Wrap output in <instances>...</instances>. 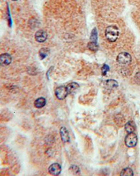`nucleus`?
I'll use <instances>...</instances> for the list:
<instances>
[{
    "label": "nucleus",
    "mask_w": 140,
    "mask_h": 176,
    "mask_svg": "<svg viewBox=\"0 0 140 176\" xmlns=\"http://www.w3.org/2000/svg\"><path fill=\"white\" fill-rule=\"evenodd\" d=\"M119 36V30L118 28L114 25L109 26L105 30V36L110 42H114L117 40Z\"/></svg>",
    "instance_id": "1"
},
{
    "label": "nucleus",
    "mask_w": 140,
    "mask_h": 176,
    "mask_svg": "<svg viewBox=\"0 0 140 176\" xmlns=\"http://www.w3.org/2000/svg\"><path fill=\"white\" fill-rule=\"evenodd\" d=\"M137 136L135 133H128L125 138V143L128 147H134L137 144Z\"/></svg>",
    "instance_id": "2"
},
{
    "label": "nucleus",
    "mask_w": 140,
    "mask_h": 176,
    "mask_svg": "<svg viewBox=\"0 0 140 176\" xmlns=\"http://www.w3.org/2000/svg\"><path fill=\"white\" fill-rule=\"evenodd\" d=\"M117 62L121 65H128L131 62L132 57L130 54L127 52L120 53L117 56Z\"/></svg>",
    "instance_id": "3"
},
{
    "label": "nucleus",
    "mask_w": 140,
    "mask_h": 176,
    "mask_svg": "<svg viewBox=\"0 0 140 176\" xmlns=\"http://www.w3.org/2000/svg\"><path fill=\"white\" fill-rule=\"evenodd\" d=\"M55 94L56 97H57V98L59 100L65 99V98L69 95L67 90V88H66V86H63L57 87L55 91Z\"/></svg>",
    "instance_id": "4"
},
{
    "label": "nucleus",
    "mask_w": 140,
    "mask_h": 176,
    "mask_svg": "<svg viewBox=\"0 0 140 176\" xmlns=\"http://www.w3.org/2000/svg\"><path fill=\"white\" fill-rule=\"evenodd\" d=\"M61 170H62L61 166L59 164H57V163H54V164H51L48 168V172L51 175H60Z\"/></svg>",
    "instance_id": "5"
},
{
    "label": "nucleus",
    "mask_w": 140,
    "mask_h": 176,
    "mask_svg": "<svg viewBox=\"0 0 140 176\" xmlns=\"http://www.w3.org/2000/svg\"><path fill=\"white\" fill-rule=\"evenodd\" d=\"M12 58L9 54H3L0 55V65L7 66L11 64Z\"/></svg>",
    "instance_id": "6"
},
{
    "label": "nucleus",
    "mask_w": 140,
    "mask_h": 176,
    "mask_svg": "<svg viewBox=\"0 0 140 176\" xmlns=\"http://www.w3.org/2000/svg\"><path fill=\"white\" fill-rule=\"evenodd\" d=\"M34 38H35L36 41H38V42H44L47 39V33L44 30H41L37 31V32L35 33Z\"/></svg>",
    "instance_id": "7"
},
{
    "label": "nucleus",
    "mask_w": 140,
    "mask_h": 176,
    "mask_svg": "<svg viewBox=\"0 0 140 176\" xmlns=\"http://www.w3.org/2000/svg\"><path fill=\"white\" fill-rule=\"evenodd\" d=\"M61 140L63 142H69L70 141V135L67 129L65 127H62L60 130Z\"/></svg>",
    "instance_id": "8"
},
{
    "label": "nucleus",
    "mask_w": 140,
    "mask_h": 176,
    "mask_svg": "<svg viewBox=\"0 0 140 176\" xmlns=\"http://www.w3.org/2000/svg\"><path fill=\"white\" fill-rule=\"evenodd\" d=\"M125 129H126V132L128 133H134L136 130V125L135 122H132V121H130V122H127L126 125H125Z\"/></svg>",
    "instance_id": "9"
},
{
    "label": "nucleus",
    "mask_w": 140,
    "mask_h": 176,
    "mask_svg": "<svg viewBox=\"0 0 140 176\" xmlns=\"http://www.w3.org/2000/svg\"><path fill=\"white\" fill-rule=\"evenodd\" d=\"M46 100L44 98L41 97L36 100L34 104V107H37L38 109H40L44 107L46 105Z\"/></svg>",
    "instance_id": "10"
},
{
    "label": "nucleus",
    "mask_w": 140,
    "mask_h": 176,
    "mask_svg": "<svg viewBox=\"0 0 140 176\" xmlns=\"http://www.w3.org/2000/svg\"><path fill=\"white\" fill-rule=\"evenodd\" d=\"M104 85L107 88V89H116V88L118 87V84L116 81L113 80V79H109V80H107V81H105Z\"/></svg>",
    "instance_id": "11"
},
{
    "label": "nucleus",
    "mask_w": 140,
    "mask_h": 176,
    "mask_svg": "<svg viewBox=\"0 0 140 176\" xmlns=\"http://www.w3.org/2000/svg\"><path fill=\"white\" fill-rule=\"evenodd\" d=\"M66 88H67V90L68 94H71L72 93H73L74 91L79 88V84H77V83L76 82H72L66 86Z\"/></svg>",
    "instance_id": "12"
},
{
    "label": "nucleus",
    "mask_w": 140,
    "mask_h": 176,
    "mask_svg": "<svg viewBox=\"0 0 140 176\" xmlns=\"http://www.w3.org/2000/svg\"><path fill=\"white\" fill-rule=\"evenodd\" d=\"M134 173L130 168H123L121 172V176H133Z\"/></svg>",
    "instance_id": "13"
},
{
    "label": "nucleus",
    "mask_w": 140,
    "mask_h": 176,
    "mask_svg": "<svg viewBox=\"0 0 140 176\" xmlns=\"http://www.w3.org/2000/svg\"><path fill=\"white\" fill-rule=\"evenodd\" d=\"M49 51L48 49L47 48H43L39 51V56H40L41 59H44L46 57H47L48 55L49 54Z\"/></svg>",
    "instance_id": "14"
},
{
    "label": "nucleus",
    "mask_w": 140,
    "mask_h": 176,
    "mask_svg": "<svg viewBox=\"0 0 140 176\" xmlns=\"http://www.w3.org/2000/svg\"><path fill=\"white\" fill-rule=\"evenodd\" d=\"M88 48L90 51H93V52H96L99 49V46L97 44V42H93V41H90V43H88Z\"/></svg>",
    "instance_id": "15"
},
{
    "label": "nucleus",
    "mask_w": 140,
    "mask_h": 176,
    "mask_svg": "<svg viewBox=\"0 0 140 176\" xmlns=\"http://www.w3.org/2000/svg\"><path fill=\"white\" fill-rule=\"evenodd\" d=\"M97 39H98V32L96 28H94L90 35V40L93 42H97Z\"/></svg>",
    "instance_id": "16"
},
{
    "label": "nucleus",
    "mask_w": 140,
    "mask_h": 176,
    "mask_svg": "<svg viewBox=\"0 0 140 176\" xmlns=\"http://www.w3.org/2000/svg\"><path fill=\"white\" fill-rule=\"evenodd\" d=\"M69 170H70V171L72 173V174H74V175H79V174L80 173L79 168L76 166H72Z\"/></svg>",
    "instance_id": "17"
},
{
    "label": "nucleus",
    "mask_w": 140,
    "mask_h": 176,
    "mask_svg": "<svg viewBox=\"0 0 140 176\" xmlns=\"http://www.w3.org/2000/svg\"><path fill=\"white\" fill-rule=\"evenodd\" d=\"M109 70V67L106 64L104 65L102 68V75L103 76L106 75L107 72Z\"/></svg>",
    "instance_id": "18"
},
{
    "label": "nucleus",
    "mask_w": 140,
    "mask_h": 176,
    "mask_svg": "<svg viewBox=\"0 0 140 176\" xmlns=\"http://www.w3.org/2000/svg\"><path fill=\"white\" fill-rule=\"evenodd\" d=\"M135 79L137 82L140 84V72H137L135 74Z\"/></svg>",
    "instance_id": "19"
},
{
    "label": "nucleus",
    "mask_w": 140,
    "mask_h": 176,
    "mask_svg": "<svg viewBox=\"0 0 140 176\" xmlns=\"http://www.w3.org/2000/svg\"><path fill=\"white\" fill-rule=\"evenodd\" d=\"M12 1H17V0H12Z\"/></svg>",
    "instance_id": "20"
}]
</instances>
